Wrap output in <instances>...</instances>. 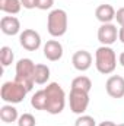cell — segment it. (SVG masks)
<instances>
[{"mask_svg": "<svg viewBox=\"0 0 124 126\" xmlns=\"http://www.w3.org/2000/svg\"><path fill=\"white\" fill-rule=\"evenodd\" d=\"M72 63L73 67L79 72H86L92 66V54L86 50H77L72 56Z\"/></svg>", "mask_w": 124, "mask_h": 126, "instance_id": "11", "label": "cell"}, {"mask_svg": "<svg viewBox=\"0 0 124 126\" xmlns=\"http://www.w3.org/2000/svg\"><path fill=\"white\" fill-rule=\"evenodd\" d=\"M74 126H96V120L89 114H80L76 119Z\"/></svg>", "mask_w": 124, "mask_h": 126, "instance_id": "20", "label": "cell"}, {"mask_svg": "<svg viewBox=\"0 0 124 126\" xmlns=\"http://www.w3.org/2000/svg\"><path fill=\"white\" fill-rule=\"evenodd\" d=\"M31 106L35 110L45 111V109H47V94H45V90H39V91H37L35 94L32 95Z\"/></svg>", "mask_w": 124, "mask_h": 126, "instance_id": "17", "label": "cell"}, {"mask_svg": "<svg viewBox=\"0 0 124 126\" xmlns=\"http://www.w3.org/2000/svg\"><path fill=\"white\" fill-rule=\"evenodd\" d=\"M117 126H124V123H118V125H117Z\"/></svg>", "mask_w": 124, "mask_h": 126, "instance_id": "27", "label": "cell"}, {"mask_svg": "<svg viewBox=\"0 0 124 126\" xmlns=\"http://www.w3.org/2000/svg\"><path fill=\"white\" fill-rule=\"evenodd\" d=\"M95 16L101 24H111L115 19V9L111 4H99L95 10Z\"/></svg>", "mask_w": 124, "mask_h": 126, "instance_id": "13", "label": "cell"}, {"mask_svg": "<svg viewBox=\"0 0 124 126\" xmlns=\"http://www.w3.org/2000/svg\"><path fill=\"white\" fill-rule=\"evenodd\" d=\"M118 40L124 44V25L120 27V30H118Z\"/></svg>", "mask_w": 124, "mask_h": 126, "instance_id": "25", "label": "cell"}, {"mask_svg": "<svg viewBox=\"0 0 124 126\" xmlns=\"http://www.w3.org/2000/svg\"><path fill=\"white\" fill-rule=\"evenodd\" d=\"M44 90H45V94H47V109H45V111L50 113V114H60L64 110V106H66V93L62 88V85L57 84V82H51Z\"/></svg>", "mask_w": 124, "mask_h": 126, "instance_id": "1", "label": "cell"}, {"mask_svg": "<svg viewBox=\"0 0 124 126\" xmlns=\"http://www.w3.org/2000/svg\"><path fill=\"white\" fill-rule=\"evenodd\" d=\"M29 91L21 85L19 82L16 81H7L1 85L0 88V97L4 103L7 104H18V103H22L24 98L26 97Z\"/></svg>", "mask_w": 124, "mask_h": 126, "instance_id": "5", "label": "cell"}, {"mask_svg": "<svg viewBox=\"0 0 124 126\" xmlns=\"http://www.w3.org/2000/svg\"><path fill=\"white\" fill-rule=\"evenodd\" d=\"M53 4H54V0H38L37 9H39V10H48V9L53 7Z\"/></svg>", "mask_w": 124, "mask_h": 126, "instance_id": "22", "label": "cell"}, {"mask_svg": "<svg viewBox=\"0 0 124 126\" xmlns=\"http://www.w3.org/2000/svg\"><path fill=\"white\" fill-rule=\"evenodd\" d=\"M21 46L28 51H37L41 47V35L35 30H24L19 35Z\"/></svg>", "mask_w": 124, "mask_h": 126, "instance_id": "7", "label": "cell"}, {"mask_svg": "<svg viewBox=\"0 0 124 126\" xmlns=\"http://www.w3.org/2000/svg\"><path fill=\"white\" fill-rule=\"evenodd\" d=\"M95 66L96 70L102 75H110L117 67L115 51L110 46H101L95 51Z\"/></svg>", "mask_w": 124, "mask_h": 126, "instance_id": "2", "label": "cell"}, {"mask_svg": "<svg viewBox=\"0 0 124 126\" xmlns=\"http://www.w3.org/2000/svg\"><path fill=\"white\" fill-rule=\"evenodd\" d=\"M35 125H37V120L31 113H24L18 119V126H35Z\"/></svg>", "mask_w": 124, "mask_h": 126, "instance_id": "21", "label": "cell"}, {"mask_svg": "<svg viewBox=\"0 0 124 126\" xmlns=\"http://www.w3.org/2000/svg\"><path fill=\"white\" fill-rule=\"evenodd\" d=\"M72 88L73 90H80V91H86L89 93L92 90V81L85 76V75H80V76H76L73 81H72Z\"/></svg>", "mask_w": 124, "mask_h": 126, "instance_id": "18", "label": "cell"}, {"mask_svg": "<svg viewBox=\"0 0 124 126\" xmlns=\"http://www.w3.org/2000/svg\"><path fill=\"white\" fill-rule=\"evenodd\" d=\"M13 60H15V54H13L12 48L7 47V46H3L0 48V62H1V66L7 67V66H10L13 63Z\"/></svg>", "mask_w": 124, "mask_h": 126, "instance_id": "19", "label": "cell"}, {"mask_svg": "<svg viewBox=\"0 0 124 126\" xmlns=\"http://www.w3.org/2000/svg\"><path fill=\"white\" fill-rule=\"evenodd\" d=\"M118 63H120V64L124 67V51L120 54V56H118Z\"/></svg>", "mask_w": 124, "mask_h": 126, "instance_id": "26", "label": "cell"}, {"mask_svg": "<svg viewBox=\"0 0 124 126\" xmlns=\"http://www.w3.org/2000/svg\"><path fill=\"white\" fill-rule=\"evenodd\" d=\"M42 51H44L45 59L50 60V62H57V60H60L63 57V53H64V51H63L62 43L57 41V40H48V41L44 44Z\"/></svg>", "mask_w": 124, "mask_h": 126, "instance_id": "10", "label": "cell"}, {"mask_svg": "<svg viewBox=\"0 0 124 126\" xmlns=\"http://www.w3.org/2000/svg\"><path fill=\"white\" fill-rule=\"evenodd\" d=\"M107 94L111 98H123L124 97V78L120 75H112L105 82Z\"/></svg>", "mask_w": 124, "mask_h": 126, "instance_id": "9", "label": "cell"}, {"mask_svg": "<svg viewBox=\"0 0 124 126\" xmlns=\"http://www.w3.org/2000/svg\"><path fill=\"white\" fill-rule=\"evenodd\" d=\"M0 119L4 122V123H13V122H18L19 119V114H18V110L13 107V104H4L0 107Z\"/></svg>", "mask_w": 124, "mask_h": 126, "instance_id": "14", "label": "cell"}, {"mask_svg": "<svg viewBox=\"0 0 124 126\" xmlns=\"http://www.w3.org/2000/svg\"><path fill=\"white\" fill-rule=\"evenodd\" d=\"M115 19H117V24L120 27L124 25V7H120L117 12H115Z\"/></svg>", "mask_w": 124, "mask_h": 126, "instance_id": "23", "label": "cell"}, {"mask_svg": "<svg viewBox=\"0 0 124 126\" xmlns=\"http://www.w3.org/2000/svg\"><path fill=\"white\" fill-rule=\"evenodd\" d=\"M69 104H70V110L74 114H79V116L83 114L88 110V106H89V93L70 88Z\"/></svg>", "mask_w": 124, "mask_h": 126, "instance_id": "6", "label": "cell"}, {"mask_svg": "<svg viewBox=\"0 0 124 126\" xmlns=\"http://www.w3.org/2000/svg\"><path fill=\"white\" fill-rule=\"evenodd\" d=\"M48 79H50V67L44 63L35 64V84L44 85L48 82Z\"/></svg>", "mask_w": 124, "mask_h": 126, "instance_id": "15", "label": "cell"}, {"mask_svg": "<svg viewBox=\"0 0 124 126\" xmlns=\"http://www.w3.org/2000/svg\"><path fill=\"white\" fill-rule=\"evenodd\" d=\"M21 3H22V7L25 9H35L38 0H21Z\"/></svg>", "mask_w": 124, "mask_h": 126, "instance_id": "24", "label": "cell"}, {"mask_svg": "<svg viewBox=\"0 0 124 126\" xmlns=\"http://www.w3.org/2000/svg\"><path fill=\"white\" fill-rule=\"evenodd\" d=\"M0 30L6 35H16L21 32V22L16 16H3L0 19Z\"/></svg>", "mask_w": 124, "mask_h": 126, "instance_id": "12", "label": "cell"}, {"mask_svg": "<svg viewBox=\"0 0 124 126\" xmlns=\"http://www.w3.org/2000/svg\"><path fill=\"white\" fill-rule=\"evenodd\" d=\"M69 18L64 9H54L47 16V31L51 37L59 38L67 32Z\"/></svg>", "mask_w": 124, "mask_h": 126, "instance_id": "3", "label": "cell"}, {"mask_svg": "<svg viewBox=\"0 0 124 126\" xmlns=\"http://www.w3.org/2000/svg\"><path fill=\"white\" fill-rule=\"evenodd\" d=\"M15 81L31 91L35 85V63L31 59H21L16 63Z\"/></svg>", "mask_w": 124, "mask_h": 126, "instance_id": "4", "label": "cell"}, {"mask_svg": "<svg viewBox=\"0 0 124 126\" xmlns=\"http://www.w3.org/2000/svg\"><path fill=\"white\" fill-rule=\"evenodd\" d=\"M22 9L21 0H0V10L7 15H16Z\"/></svg>", "mask_w": 124, "mask_h": 126, "instance_id": "16", "label": "cell"}, {"mask_svg": "<svg viewBox=\"0 0 124 126\" xmlns=\"http://www.w3.org/2000/svg\"><path fill=\"white\" fill-rule=\"evenodd\" d=\"M118 40V30L114 24H102L98 28V41L102 46H110L114 44Z\"/></svg>", "mask_w": 124, "mask_h": 126, "instance_id": "8", "label": "cell"}]
</instances>
